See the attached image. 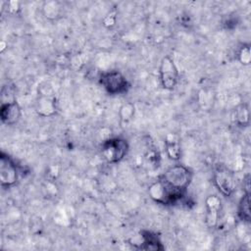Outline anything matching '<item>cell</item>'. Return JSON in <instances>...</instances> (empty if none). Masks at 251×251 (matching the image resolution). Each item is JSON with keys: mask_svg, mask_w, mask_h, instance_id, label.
Here are the masks:
<instances>
[{"mask_svg": "<svg viewBox=\"0 0 251 251\" xmlns=\"http://www.w3.org/2000/svg\"><path fill=\"white\" fill-rule=\"evenodd\" d=\"M159 178L174 190L186 194L193 178V172L188 167L177 164L170 167Z\"/></svg>", "mask_w": 251, "mask_h": 251, "instance_id": "cell-1", "label": "cell"}, {"mask_svg": "<svg viewBox=\"0 0 251 251\" xmlns=\"http://www.w3.org/2000/svg\"><path fill=\"white\" fill-rule=\"evenodd\" d=\"M148 194L154 202L165 206L175 205L181 201L186 195L184 193L174 190L160 178L150 184L148 187Z\"/></svg>", "mask_w": 251, "mask_h": 251, "instance_id": "cell-2", "label": "cell"}, {"mask_svg": "<svg viewBox=\"0 0 251 251\" xmlns=\"http://www.w3.org/2000/svg\"><path fill=\"white\" fill-rule=\"evenodd\" d=\"M99 83L110 95L125 94L130 88L126 77L118 70L104 72L99 76Z\"/></svg>", "mask_w": 251, "mask_h": 251, "instance_id": "cell-3", "label": "cell"}, {"mask_svg": "<svg viewBox=\"0 0 251 251\" xmlns=\"http://www.w3.org/2000/svg\"><path fill=\"white\" fill-rule=\"evenodd\" d=\"M128 143L122 137H110L102 142L101 153L105 160L110 164L121 162L127 154Z\"/></svg>", "mask_w": 251, "mask_h": 251, "instance_id": "cell-4", "label": "cell"}, {"mask_svg": "<svg viewBox=\"0 0 251 251\" xmlns=\"http://www.w3.org/2000/svg\"><path fill=\"white\" fill-rule=\"evenodd\" d=\"M159 77L161 85L164 89L173 90L177 84L179 74L174 59L166 55L162 58L159 66Z\"/></svg>", "mask_w": 251, "mask_h": 251, "instance_id": "cell-5", "label": "cell"}, {"mask_svg": "<svg viewBox=\"0 0 251 251\" xmlns=\"http://www.w3.org/2000/svg\"><path fill=\"white\" fill-rule=\"evenodd\" d=\"M19 179V170L16 162L10 155L1 151L0 153V182L3 188L14 186Z\"/></svg>", "mask_w": 251, "mask_h": 251, "instance_id": "cell-6", "label": "cell"}, {"mask_svg": "<svg viewBox=\"0 0 251 251\" xmlns=\"http://www.w3.org/2000/svg\"><path fill=\"white\" fill-rule=\"evenodd\" d=\"M213 182L218 191L225 197H230L235 189V181L232 174L226 168L219 166L213 174Z\"/></svg>", "mask_w": 251, "mask_h": 251, "instance_id": "cell-7", "label": "cell"}, {"mask_svg": "<svg viewBox=\"0 0 251 251\" xmlns=\"http://www.w3.org/2000/svg\"><path fill=\"white\" fill-rule=\"evenodd\" d=\"M206 215L205 223L210 228H214L219 224V217L222 210V201L219 196L213 194L209 195L205 200Z\"/></svg>", "mask_w": 251, "mask_h": 251, "instance_id": "cell-8", "label": "cell"}, {"mask_svg": "<svg viewBox=\"0 0 251 251\" xmlns=\"http://www.w3.org/2000/svg\"><path fill=\"white\" fill-rule=\"evenodd\" d=\"M139 241L135 242L132 246L136 249L140 250H157L161 251L165 249V246L163 245L160 237L157 233L151 231L142 229L139 231Z\"/></svg>", "mask_w": 251, "mask_h": 251, "instance_id": "cell-9", "label": "cell"}, {"mask_svg": "<svg viewBox=\"0 0 251 251\" xmlns=\"http://www.w3.org/2000/svg\"><path fill=\"white\" fill-rule=\"evenodd\" d=\"M22 116V109L17 100L2 103L0 108V119L3 124L12 126L19 122Z\"/></svg>", "mask_w": 251, "mask_h": 251, "instance_id": "cell-10", "label": "cell"}, {"mask_svg": "<svg viewBox=\"0 0 251 251\" xmlns=\"http://www.w3.org/2000/svg\"><path fill=\"white\" fill-rule=\"evenodd\" d=\"M35 111L40 117H52L56 114V98L50 93H40L35 103Z\"/></svg>", "mask_w": 251, "mask_h": 251, "instance_id": "cell-11", "label": "cell"}, {"mask_svg": "<svg viewBox=\"0 0 251 251\" xmlns=\"http://www.w3.org/2000/svg\"><path fill=\"white\" fill-rule=\"evenodd\" d=\"M165 147L168 157L173 161H178L181 157L180 141L176 134L168 133L165 137Z\"/></svg>", "mask_w": 251, "mask_h": 251, "instance_id": "cell-12", "label": "cell"}, {"mask_svg": "<svg viewBox=\"0 0 251 251\" xmlns=\"http://www.w3.org/2000/svg\"><path fill=\"white\" fill-rule=\"evenodd\" d=\"M237 217L241 222L249 223L251 219L250 213V193L243 192L241 196L238 207H237Z\"/></svg>", "mask_w": 251, "mask_h": 251, "instance_id": "cell-13", "label": "cell"}, {"mask_svg": "<svg viewBox=\"0 0 251 251\" xmlns=\"http://www.w3.org/2000/svg\"><path fill=\"white\" fill-rule=\"evenodd\" d=\"M42 14L47 20H57L61 17L62 7L57 1H45L42 5Z\"/></svg>", "mask_w": 251, "mask_h": 251, "instance_id": "cell-14", "label": "cell"}, {"mask_svg": "<svg viewBox=\"0 0 251 251\" xmlns=\"http://www.w3.org/2000/svg\"><path fill=\"white\" fill-rule=\"evenodd\" d=\"M234 122L239 126H248L250 124L249 108L246 103H240L234 110Z\"/></svg>", "mask_w": 251, "mask_h": 251, "instance_id": "cell-15", "label": "cell"}, {"mask_svg": "<svg viewBox=\"0 0 251 251\" xmlns=\"http://www.w3.org/2000/svg\"><path fill=\"white\" fill-rule=\"evenodd\" d=\"M134 113H135V107L133 103L126 102L123 104L119 109L120 122L123 124H127L133 119Z\"/></svg>", "mask_w": 251, "mask_h": 251, "instance_id": "cell-16", "label": "cell"}, {"mask_svg": "<svg viewBox=\"0 0 251 251\" xmlns=\"http://www.w3.org/2000/svg\"><path fill=\"white\" fill-rule=\"evenodd\" d=\"M237 60L243 66H248L251 63L250 44L243 43L237 52Z\"/></svg>", "mask_w": 251, "mask_h": 251, "instance_id": "cell-17", "label": "cell"}, {"mask_svg": "<svg viewBox=\"0 0 251 251\" xmlns=\"http://www.w3.org/2000/svg\"><path fill=\"white\" fill-rule=\"evenodd\" d=\"M116 24V14H109L108 16L105 17V19L103 20V25L107 27H111L114 26Z\"/></svg>", "mask_w": 251, "mask_h": 251, "instance_id": "cell-18", "label": "cell"}, {"mask_svg": "<svg viewBox=\"0 0 251 251\" xmlns=\"http://www.w3.org/2000/svg\"><path fill=\"white\" fill-rule=\"evenodd\" d=\"M8 10L12 14H17V12L20 10V3L16 1L8 2Z\"/></svg>", "mask_w": 251, "mask_h": 251, "instance_id": "cell-19", "label": "cell"}, {"mask_svg": "<svg viewBox=\"0 0 251 251\" xmlns=\"http://www.w3.org/2000/svg\"><path fill=\"white\" fill-rule=\"evenodd\" d=\"M245 183L243 184V187H244V192H248L250 193V176L247 175L243 180Z\"/></svg>", "mask_w": 251, "mask_h": 251, "instance_id": "cell-20", "label": "cell"}]
</instances>
